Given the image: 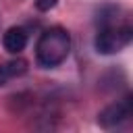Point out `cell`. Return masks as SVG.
<instances>
[{
  "mask_svg": "<svg viewBox=\"0 0 133 133\" xmlns=\"http://www.w3.org/2000/svg\"><path fill=\"white\" fill-rule=\"evenodd\" d=\"M69 52H71V35L62 27H50V29H46L39 35L37 44H35V58L46 69L62 64L66 60Z\"/></svg>",
  "mask_w": 133,
  "mask_h": 133,
  "instance_id": "cell-1",
  "label": "cell"
},
{
  "mask_svg": "<svg viewBox=\"0 0 133 133\" xmlns=\"http://www.w3.org/2000/svg\"><path fill=\"white\" fill-rule=\"evenodd\" d=\"M133 29L129 25H102L96 33L94 46L100 54H114L121 52L125 46L131 44Z\"/></svg>",
  "mask_w": 133,
  "mask_h": 133,
  "instance_id": "cell-2",
  "label": "cell"
},
{
  "mask_svg": "<svg viewBox=\"0 0 133 133\" xmlns=\"http://www.w3.org/2000/svg\"><path fill=\"white\" fill-rule=\"evenodd\" d=\"M129 116H131V98H125V100H118V102L106 106L98 114V123L104 129H112V127L125 123Z\"/></svg>",
  "mask_w": 133,
  "mask_h": 133,
  "instance_id": "cell-3",
  "label": "cell"
},
{
  "mask_svg": "<svg viewBox=\"0 0 133 133\" xmlns=\"http://www.w3.org/2000/svg\"><path fill=\"white\" fill-rule=\"evenodd\" d=\"M2 46L10 54H19L27 46V31L23 27H8L2 35Z\"/></svg>",
  "mask_w": 133,
  "mask_h": 133,
  "instance_id": "cell-4",
  "label": "cell"
},
{
  "mask_svg": "<svg viewBox=\"0 0 133 133\" xmlns=\"http://www.w3.org/2000/svg\"><path fill=\"white\" fill-rule=\"evenodd\" d=\"M6 71H8L10 79H12V77H21V75L27 73V62H25L23 58H15V60L6 62Z\"/></svg>",
  "mask_w": 133,
  "mask_h": 133,
  "instance_id": "cell-5",
  "label": "cell"
},
{
  "mask_svg": "<svg viewBox=\"0 0 133 133\" xmlns=\"http://www.w3.org/2000/svg\"><path fill=\"white\" fill-rule=\"evenodd\" d=\"M56 4H58V0H35V8H37V10H42V12L52 10Z\"/></svg>",
  "mask_w": 133,
  "mask_h": 133,
  "instance_id": "cell-6",
  "label": "cell"
},
{
  "mask_svg": "<svg viewBox=\"0 0 133 133\" xmlns=\"http://www.w3.org/2000/svg\"><path fill=\"white\" fill-rule=\"evenodd\" d=\"M8 79H10V75H8V71H6V64H0V87L6 85Z\"/></svg>",
  "mask_w": 133,
  "mask_h": 133,
  "instance_id": "cell-7",
  "label": "cell"
}]
</instances>
